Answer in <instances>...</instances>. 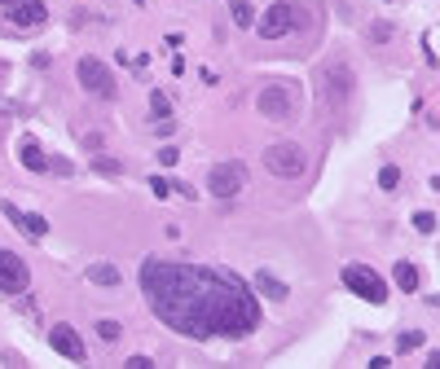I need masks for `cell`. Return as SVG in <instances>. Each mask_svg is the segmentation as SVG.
Returning <instances> with one entry per match:
<instances>
[{
    "instance_id": "21",
    "label": "cell",
    "mask_w": 440,
    "mask_h": 369,
    "mask_svg": "<svg viewBox=\"0 0 440 369\" xmlns=\"http://www.w3.org/2000/svg\"><path fill=\"white\" fill-rule=\"evenodd\" d=\"M414 229H418V233H432V229H436V216H432V211H418V216H414Z\"/></svg>"
},
{
    "instance_id": "20",
    "label": "cell",
    "mask_w": 440,
    "mask_h": 369,
    "mask_svg": "<svg viewBox=\"0 0 440 369\" xmlns=\"http://www.w3.org/2000/svg\"><path fill=\"white\" fill-rule=\"evenodd\" d=\"M97 334H102L106 343H115L119 334H124V325H119V321H97Z\"/></svg>"
},
{
    "instance_id": "16",
    "label": "cell",
    "mask_w": 440,
    "mask_h": 369,
    "mask_svg": "<svg viewBox=\"0 0 440 369\" xmlns=\"http://www.w3.org/2000/svg\"><path fill=\"white\" fill-rule=\"evenodd\" d=\"M414 347H423V330H405V334H396V356L414 352Z\"/></svg>"
},
{
    "instance_id": "18",
    "label": "cell",
    "mask_w": 440,
    "mask_h": 369,
    "mask_svg": "<svg viewBox=\"0 0 440 369\" xmlns=\"http://www.w3.org/2000/svg\"><path fill=\"white\" fill-rule=\"evenodd\" d=\"M396 184H401V168H378V189H396Z\"/></svg>"
},
{
    "instance_id": "7",
    "label": "cell",
    "mask_w": 440,
    "mask_h": 369,
    "mask_svg": "<svg viewBox=\"0 0 440 369\" xmlns=\"http://www.w3.org/2000/svg\"><path fill=\"white\" fill-rule=\"evenodd\" d=\"M243 180H247V168L243 163H216V168L207 172V189L216 198H233L238 189H243Z\"/></svg>"
},
{
    "instance_id": "5",
    "label": "cell",
    "mask_w": 440,
    "mask_h": 369,
    "mask_svg": "<svg viewBox=\"0 0 440 369\" xmlns=\"http://www.w3.org/2000/svg\"><path fill=\"white\" fill-rule=\"evenodd\" d=\"M295 27H299V13H295V5H286V0L269 5V9H265V18L255 23L260 40H282V35H291Z\"/></svg>"
},
{
    "instance_id": "3",
    "label": "cell",
    "mask_w": 440,
    "mask_h": 369,
    "mask_svg": "<svg viewBox=\"0 0 440 369\" xmlns=\"http://www.w3.org/2000/svg\"><path fill=\"white\" fill-rule=\"evenodd\" d=\"M265 168H269L273 176H282V180H295V176H304L308 154L299 150L295 141H277V146H269V150H265Z\"/></svg>"
},
{
    "instance_id": "11",
    "label": "cell",
    "mask_w": 440,
    "mask_h": 369,
    "mask_svg": "<svg viewBox=\"0 0 440 369\" xmlns=\"http://www.w3.org/2000/svg\"><path fill=\"white\" fill-rule=\"evenodd\" d=\"M5 216L13 220V229H23V233H31V238H45V233H49V220H45V216L23 211V207H13V202H5Z\"/></svg>"
},
{
    "instance_id": "26",
    "label": "cell",
    "mask_w": 440,
    "mask_h": 369,
    "mask_svg": "<svg viewBox=\"0 0 440 369\" xmlns=\"http://www.w3.org/2000/svg\"><path fill=\"white\" fill-rule=\"evenodd\" d=\"M0 5H13V0H0Z\"/></svg>"
},
{
    "instance_id": "19",
    "label": "cell",
    "mask_w": 440,
    "mask_h": 369,
    "mask_svg": "<svg viewBox=\"0 0 440 369\" xmlns=\"http://www.w3.org/2000/svg\"><path fill=\"white\" fill-rule=\"evenodd\" d=\"M150 110H154V119H172V106H168V97L158 93V88L150 93Z\"/></svg>"
},
{
    "instance_id": "10",
    "label": "cell",
    "mask_w": 440,
    "mask_h": 369,
    "mask_svg": "<svg viewBox=\"0 0 440 369\" xmlns=\"http://www.w3.org/2000/svg\"><path fill=\"white\" fill-rule=\"evenodd\" d=\"M9 18H13V27H45V0H13L9 5Z\"/></svg>"
},
{
    "instance_id": "9",
    "label": "cell",
    "mask_w": 440,
    "mask_h": 369,
    "mask_svg": "<svg viewBox=\"0 0 440 369\" xmlns=\"http://www.w3.org/2000/svg\"><path fill=\"white\" fill-rule=\"evenodd\" d=\"M49 347H53L57 356L75 361V365H84V356H88V352H84V339H79L71 325H53V330H49Z\"/></svg>"
},
{
    "instance_id": "25",
    "label": "cell",
    "mask_w": 440,
    "mask_h": 369,
    "mask_svg": "<svg viewBox=\"0 0 440 369\" xmlns=\"http://www.w3.org/2000/svg\"><path fill=\"white\" fill-rule=\"evenodd\" d=\"M128 369H150V356H128Z\"/></svg>"
},
{
    "instance_id": "6",
    "label": "cell",
    "mask_w": 440,
    "mask_h": 369,
    "mask_svg": "<svg viewBox=\"0 0 440 369\" xmlns=\"http://www.w3.org/2000/svg\"><path fill=\"white\" fill-rule=\"evenodd\" d=\"M255 106H260V115H265V119L286 123V119H295V93L286 84H269V88H260Z\"/></svg>"
},
{
    "instance_id": "24",
    "label": "cell",
    "mask_w": 440,
    "mask_h": 369,
    "mask_svg": "<svg viewBox=\"0 0 440 369\" xmlns=\"http://www.w3.org/2000/svg\"><path fill=\"white\" fill-rule=\"evenodd\" d=\"M176 158H181V154H176V146H163V150H158V163H163V168H176Z\"/></svg>"
},
{
    "instance_id": "22",
    "label": "cell",
    "mask_w": 440,
    "mask_h": 369,
    "mask_svg": "<svg viewBox=\"0 0 440 369\" xmlns=\"http://www.w3.org/2000/svg\"><path fill=\"white\" fill-rule=\"evenodd\" d=\"M150 189H154L158 198H168V194H176V184H172V180H163V176H154V180H150Z\"/></svg>"
},
{
    "instance_id": "13",
    "label": "cell",
    "mask_w": 440,
    "mask_h": 369,
    "mask_svg": "<svg viewBox=\"0 0 440 369\" xmlns=\"http://www.w3.org/2000/svg\"><path fill=\"white\" fill-rule=\"evenodd\" d=\"M392 277H396V286H401L405 295H414V291H418V269H414L410 259H401V264H396V269H392Z\"/></svg>"
},
{
    "instance_id": "17",
    "label": "cell",
    "mask_w": 440,
    "mask_h": 369,
    "mask_svg": "<svg viewBox=\"0 0 440 369\" xmlns=\"http://www.w3.org/2000/svg\"><path fill=\"white\" fill-rule=\"evenodd\" d=\"M229 13H233V23H238V27H251V23H255V13H251V5H247V0H233V5H229Z\"/></svg>"
},
{
    "instance_id": "2",
    "label": "cell",
    "mask_w": 440,
    "mask_h": 369,
    "mask_svg": "<svg viewBox=\"0 0 440 369\" xmlns=\"http://www.w3.org/2000/svg\"><path fill=\"white\" fill-rule=\"evenodd\" d=\"M339 281H344L357 299H366V303H388V281L378 277L374 269H366V264H344Z\"/></svg>"
},
{
    "instance_id": "8",
    "label": "cell",
    "mask_w": 440,
    "mask_h": 369,
    "mask_svg": "<svg viewBox=\"0 0 440 369\" xmlns=\"http://www.w3.org/2000/svg\"><path fill=\"white\" fill-rule=\"evenodd\" d=\"M27 281H31L27 259L13 255V251H0V291H5V295H23Z\"/></svg>"
},
{
    "instance_id": "23",
    "label": "cell",
    "mask_w": 440,
    "mask_h": 369,
    "mask_svg": "<svg viewBox=\"0 0 440 369\" xmlns=\"http://www.w3.org/2000/svg\"><path fill=\"white\" fill-rule=\"evenodd\" d=\"M93 168H97V172H106V176H119V172H124L115 158H93Z\"/></svg>"
},
{
    "instance_id": "4",
    "label": "cell",
    "mask_w": 440,
    "mask_h": 369,
    "mask_svg": "<svg viewBox=\"0 0 440 369\" xmlns=\"http://www.w3.org/2000/svg\"><path fill=\"white\" fill-rule=\"evenodd\" d=\"M75 75H79V88L93 93V97H102V101H110V97L119 93V84H115L110 66H106V62H97V57H79Z\"/></svg>"
},
{
    "instance_id": "1",
    "label": "cell",
    "mask_w": 440,
    "mask_h": 369,
    "mask_svg": "<svg viewBox=\"0 0 440 369\" xmlns=\"http://www.w3.org/2000/svg\"><path fill=\"white\" fill-rule=\"evenodd\" d=\"M141 291L154 317L185 339H247L260 325L251 286L225 269L181 259H146Z\"/></svg>"
},
{
    "instance_id": "14",
    "label": "cell",
    "mask_w": 440,
    "mask_h": 369,
    "mask_svg": "<svg viewBox=\"0 0 440 369\" xmlns=\"http://www.w3.org/2000/svg\"><path fill=\"white\" fill-rule=\"evenodd\" d=\"M255 286H260V295H269V299H286V281H277L273 273H255Z\"/></svg>"
},
{
    "instance_id": "15",
    "label": "cell",
    "mask_w": 440,
    "mask_h": 369,
    "mask_svg": "<svg viewBox=\"0 0 440 369\" xmlns=\"http://www.w3.org/2000/svg\"><path fill=\"white\" fill-rule=\"evenodd\" d=\"M88 281H97V286H119V269H110V264H93Z\"/></svg>"
},
{
    "instance_id": "12",
    "label": "cell",
    "mask_w": 440,
    "mask_h": 369,
    "mask_svg": "<svg viewBox=\"0 0 440 369\" xmlns=\"http://www.w3.org/2000/svg\"><path fill=\"white\" fill-rule=\"evenodd\" d=\"M18 158H23V168H31V172H49V158H45V150H40L31 136L18 141Z\"/></svg>"
}]
</instances>
